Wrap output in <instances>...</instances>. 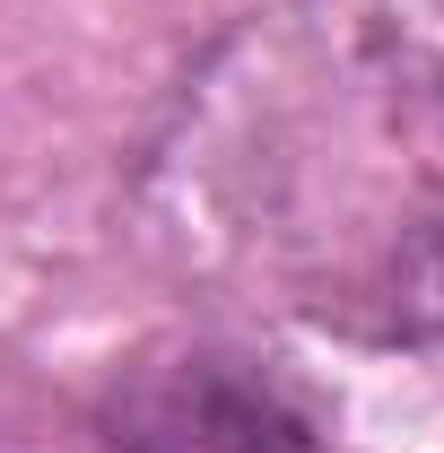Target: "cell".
Listing matches in <instances>:
<instances>
[{
	"mask_svg": "<svg viewBox=\"0 0 444 453\" xmlns=\"http://www.w3.org/2000/svg\"><path fill=\"white\" fill-rule=\"evenodd\" d=\"M105 453H332L271 375L183 349L131 366L105 401Z\"/></svg>",
	"mask_w": 444,
	"mask_h": 453,
	"instance_id": "cell-1",
	"label": "cell"
},
{
	"mask_svg": "<svg viewBox=\"0 0 444 453\" xmlns=\"http://www.w3.org/2000/svg\"><path fill=\"white\" fill-rule=\"evenodd\" d=\"M314 27L384 96H444V0H314Z\"/></svg>",
	"mask_w": 444,
	"mask_h": 453,
	"instance_id": "cell-2",
	"label": "cell"
},
{
	"mask_svg": "<svg viewBox=\"0 0 444 453\" xmlns=\"http://www.w3.org/2000/svg\"><path fill=\"white\" fill-rule=\"evenodd\" d=\"M384 296H392V323L444 357V201L427 219H410V235L392 244V271H384Z\"/></svg>",
	"mask_w": 444,
	"mask_h": 453,
	"instance_id": "cell-3",
	"label": "cell"
}]
</instances>
